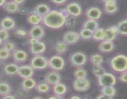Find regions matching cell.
<instances>
[{"label":"cell","mask_w":127,"mask_h":99,"mask_svg":"<svg viewBox=\"0 0 127 99\" xmlns=\"http://www.w3.org/2000/svg\"><path fill=\"white\" fill-rule=\"evenodd\" d=\"M35 88L37 92L40 93V94H46V93H48L50 90V85L45 82L37 84Z\"/></svg>","instance_id":"cell-33"},{"label":"cell","mask_w":127,"mask_h":99,"mask_svg":"<svg viewBox=\"0 0 127 99\" xmlns=\"http://www.w3.org/2000/svg\"><path fill=\"white\" fill-rule=\"evenodd\" d=\"M85 15L88 19L97 20L101 17L102 11L97 7H91L88 8L85 12Z\"/></svg>","instance_id":"cell-14"},{"label":"cell","mask_w":127,"mask_h":99,"mask_svg":"<svg viewBox=\"0 0 127 99\" xmlns=\"http://www.w3.org/2000/svg\"><path fill=\"white\" fill-rule=\"evenodd\" d=\"M12 1H13L15 3L18 4L19 6L23 4L25 2V0H12Z\"/></svg>","instance_id":"cell-49"},{"label":"cell","mask_w":127,"mask_h":99,"mask_svg":"<svg viewBox=\"0 0 127 99\" xmlns=\"http://www.w3.org/2000/svg\"><path fill=\"white\" fill-rule=\"evenodd\" d=\"M15 33L17 36L21 37H25L28 35V32L22 28H18V29L16 30Z\"/></svg>","instance_id":"cell-41"},{"label":"cell","mask_w":127,"mask_h":99,"mask_svg":"<svg viewBox=\"0 0 127 99\" xmlns=\"http://www.w3.org/2000/svg\"><path fill=\"white\" fill-rule=\"evenodd\" d=\"M6 2V0H0V7H2L5 2Z\"/></svg>","instance_id":"cell-50"},{"label":"cell","mask_w":127,"mask_h":99,"mask_svg":"<svg viewBox=\"0 0 127 99\" xmlns=\"http://www.w3.org/2000/svg\"><path fill=\"white\" fill-rule=\"evenodd\" d=\"M73 75H74L75 78L87 77L88 71L84 68H83V67H78L74 70V73H73Z\"/></svg>","instance_id":"cell-34"},{"label":"cell","mask_w":127,"mask_h":99,"mask_svg":"<svg viewBox=\"0 0 127 99\" xmlns=\"http://www.w3.org/2000/svg\"><path fill=\"white\" fill-rule=\"evenodd\" d=\"M101 87V94L106 95L110 99H112L116 95V89L114 87V86H104Z\"/></svg>","instance_id":"cell-29"},{"label":"cell","mask_w":127,"mask_h":99,"mask_svg":"<svg viewBox=\"0 0 127 99\" xmlns=\"http://www.w3.org/2000/svg\"><path fill=\"white\" fill-rule=\"evenodd\" d=\"M105 29L103 28H100V27H98L97 29H95L93 32L92 38H93L95 41H100V42H101V41L104 40V39H105Z\"/></svg>","instance_id":"cell-28"},{"label":"cell","mask_w":127,"mask_h":99,"mask_svg":"<svg viewBox=\"0 0 127 99\" xmlns=\"http://www.w3.org/2000/svg\"><path fill=\"white\" fill-rule=\"evenodd\" d=\"M68 45L66 44L63 40L58 41L55 44L54 50L58 55H62L64 54L68 51Z\"/></svg>","instance_id":"cell-23"},{"label":"cell","mask_w":127,"mask_h":99,"mask_svg":"<svg viewBox=\"0 0 127 99\" xmlns=\"http://www.w3.org/2000/svg\"><path fill=\"white\" fill-rule=\"evenodd\" d=\"M16 26V22L12 17L7 16L2 19L0 22V27L7 30H10L14 28Z\"/></svg>","instance_id":"cell-17"},{"label":"cell","mask_w":127,"mask_h":99,"mask_svg":"<svg viewBox=\"0 0 127 99\" xmlns=\"http://www.w3.org/2000/svg\"><path fill=\"white\" fill-rule=\"evenodd\" d=\"M48 67L54 71H61L65 65L64 59L60 55H54L48 59Z\"/></svg>","instance_id":"cell-6"},{"label":"cell","mask_w":127,"mask_h":99,"mask_svg":"<svg viewBox=\"0 0 127 99\" xmlns=\"http://www.w3.org/2000/svg\"><path fill=\"white\" fill-rule=\"evenodd\" d=\"M9 37V31L4 29V28H2L0 27V38L3 41V42L7 40Z\"/></svg>","instance_id":"cell-40"},{"label":"cell","mask_w":127,"mask_h":99,"mask_svg":"<svg viewBox=\"0 0 127 99\" xmlns=\"http://www.w3.org/2000/svg\"><path fill=\"white\" fill-rule=\"evenodd\" d=\"M19 66L16 63H11L6 64L4 68V71L6 74L9 75L17 74L19 69Z\"/></svg>","instance_id":"cell-24"},{"label":"cell","mask_w":127,"mask_h":99,"mask_svg":"<svg viewBox=\"0 0 127 99\" xmlns=\"http://www.w3.org/2000/svg\"><path fill=\"white\" fill-rule=\"evenodd\" d=\"M33 11H34L37 14H38L40 15L42 17H43V16H45L46 14H47L50 11V8L46 4L41 3L37 5Z\"/></svg>","instance_id":"cell-26"},{"label":"cell","mask_w":127,"mask_h":99,"mask_svg":"<svg viewBox=\"0 0 127 99\" xmlns=\"http://www.w3.org/2000/svg\"><path fill=\"white\" fill-rule=\"evenodd\" d=\"M97 79L98 84L100 87L114 86L117 83V79L115 75L107 72L104 73Z\"/></svg>","instance_id":"cell-5"},{"label":"cell","mask_w":127,"mask_h":99,"mask_svg":"<svg viewBox=\"0 0 127 99\" xmlns=\"http://www.w3.org/2000/svg\"><path fill=\"white\" fill-rule=\"evenodd\" d=\"M46 50V45L43 42L39 41L38 43L32 45L30 47V51L33 55H39L45 53Z\"/></svg>","instance_id":"cell-15"},{"label":"cell","mask_w":127,"mask_h":99,"mask_svg":"<svg viewBox=\"0 0 127 99\" xmlns=\"http://www.w3.org/2000/svg\"><path fill=\"white\" fill-rule=\"evenodd\" d=\"M11 56V52L7 50L4 47L0 48V60L4 61L10 58Z\"/></svg>","instance_id":"cell-37"},{"label":"cell","mask_w":127,"mask_h":99,"mask_svg":"<svg viewBox=\"0 0 127 99\" xmlns=\"http://www.w3.org/2000/svg\"><path fill=\"white\" fill-rule=\"evenodd\" d=\"M18 12L21 15H27L29 13V12L28 9H27L26 7H19Z\"/></svg>","instance_id":"cell-43"},{"label":"cell","mask_w":127,"mask_h":99,"mask_svg":"<svg viewBox=\"0 0 127 99\" xmlns=\"http://www.w3.org/2000/svg\"><path fill=\"white\" fill-rule=\"evenodd\" d=\"M88 61L87 56L82 52L78 51L73 53L69 57V62L74 67H83Z\"/></svg>","instance_id":"cell-4"},{"label":"cell","mask_w":127,"mask_h":99,"mask_svg":"<svg viewBox=\"0 0 127 99\" xmlns=\"http://www.w3.org/2000/svg\"><path fill=\"white\" fill-rule=\"evenodd\" d=\"M67 1H68V0H51V1L56 5L64 4Z\"/></svg>","instance_id":"cell-45"},{"label":"cell","mask_w":127,"mask_h":99,"mask_svg":"<svg viewBox=\"0 0 127 99\" xmlns=\"http://www.w3.org/2000/svg\"><path fill=\"white\" fill-rule=\"evenodd\" d=\"M33 99H43V97H39V96H36V97H33Z\"/></svg>","instance_id":"cell-53"},{"label":"cell","mask_w":127,"mask_h":99,"mask_svg":"<svg viewBox=\"0 0 127 99\" xmlns=\"http://www.w3.org/2000/svg\"></svg>","instance_id":"cell-55"},{"label":"cell","mask_w":127,"mask_h":99,"mask_svg":"<svg viewBox=\"0 0 127 99\" xmlns=\"http://www.w3.org/2000/svg\"><path fill=\"white\" fill-rule=\"evenodd\" d=\"M96 99H110V98L106 96V95H104V94H100V95H98V96H97Z\"/></svg>","instance_id":"cell-47"},{"label":"cell","mask_w":127,"mask_h":99,"mask_svg":"<svg viewBox=\"0 0 127 99\" xmlns=\"http://www.w3.org/2000/svg\"><path fill=\"white\" fill-rule=\"evenodd\" d=\"M68 91L67 86L64 84L61 83L60 82L55 85H52V92L53 94L63 97Z\"/></svg>","instance_id":"cell-19"},{"label":"cell","mask_w":127,"mask_h":99,"mask_svg":"<svg viewBox=\"0 0 127 99\" xmlns=\"http://www.w3.org/2000/svg\"><path fill=\"white\" fill-rule=\"evenodd\" d=\"M99 50L102 53H109L113 51L115 48V45L114 42L111 41L103 40L101 41L99 45Z\"/></svg>","instance_id":"cell-16"},{"label":"cell","mask_w":127,"mask_h":99,"mask_svg":"<svg viewBox=\"0 0 127 99\" xmlns=\"http://www.w3.org/2000/svg\"><path fill=\"white\" fill-rule=\"evenodd\" d=\"M42 20H43V17L35 12L34 11L29 12L27 14V21L29 24L32 25L40 24L42 22Z\"/></svg>","instance_id":"cell-18"},{"label":"cell","mask_w":127,"mask_h":99,"mask_svg":"<svg viewBox=\"0 0 127 99\" xmlns=\"http://www.w3.org/2000/svg\"><path fill=\"white\" fill-rule=\"evenodd\" d=\"M76 24V17L73 16H68L66 21L65 25L68 28H73Z\"/></svg>","instance_id":"cell-39"},{"label":"cell","mask_w":127,"mask_h":99,"mask_svg":"<svg viewBox=\"0 0 127 99\" xmlns=\"http://www.w3.org/2000/svg\"><path fill=\"white\" fill-rule=\"evenodd\" d=\"M104 3H106V2H112V1H116V0H102Z\"/></svg>","instance_id":"cell-52"},{"label":"cell","mask_w":127,"mask_h":99,"mask_svg":"<svg viewBox=\"0 0 127 99\" xmlns=\"http://www.w3.org/2000/svg\"><path fill=\"white\" fill-rule=\"evenodd\" d=\"M2 45H3L2 47H4L6 49L11 51V53L16 49V45H15V43L13 42H11V41L8 40L4 42L3 43H2Z\"/></svg>","instance_id":"cell-38"},{"label":"cell","mask_w":127,"mask_h":99,"mask_svg":"<svg viewBox=\"0 0 127 99\" xmlns=\"http://www.w3.org/2000/svg\"><path fill=\"white\" fill-rule=\"evenodd\" d=\"M39 41H40V40L38 39L37 38H35V37H30L29 40V43L31 45H34L35 43H38Z\"/></svg>","instance_id":"cell-44"},{"label":"cell","mask_w":127,"mask_h":99,"mask_svg":"<svg viewBox=\"0 0 127 99\" xmlns=\"http://www.w3.org/2000/svg\"><path fill=\"white\" fill-rule=\"evenodd\" d=\"M2 43H3V41L0 38V46H1V45H2Z\"/></svg>","instance_id":"cell-54"},{"label":"cell","mask_w":127,"mask_h":99,"mask_svg":"<svg viewBox=\"0 0 127 99\" xmlns=\"http://www.w3.org/2000/svg\"><path fill=\"white\" fill-rule=\"evenodd\" d=\"M11 87L6 82H0V96L2 97L11 94Z\"/></svg>","instance_id":"cell-32"},{"label":"cell","mask_w":127,"mask_h":99,"mask_svg":"<svg viewBox=\"0 0 127 99\" xmlns=\"http://www.w3.org/2000/svg\"><path fill=\"white\" fill-rule=\"evenodd\" d=\"M68 16L64 9L50 10L47 14L43 17L42 23L50 28L58 29L65 25Z\"/></svg>","instance_id":"cell-1"},{"label":"cell","mask_w":127,"mask_h":99,"mask_svg":"<svg viewBox=\"0 0 127 99\" xmlns=\"http://www.w3.org/2000/svg\"><path fill=\"white\" fill-rule=\"evenodd\" d=\"M104 10L107 14H114L118 11V6L116 1L109 2L104 3Z\"/></svg>","instance_id":"cell-25"},{"label":"cell","mask_w":127,"mask_h":99,"mask_svg":"<svg viewBox=\"0 0 127 99\" xmlns=\"http://www.w3.org/2000/svg\"><path fill=\"white\" fill-rule=\"evenodd\" d=\"M17 75L22 79L27 77H31L34 74V69L32 68L31 65H24L20 66L19 67L18 71L17 73Z\"/></svg>","instance_id":"cell-12"},{"label":"cell","mask_w":127,"mask_h":99,"mask_svg":"<svg viewBox=\"0 0 127 99\" xmlns=\"http://www.w3.org/2000/svg\"><path fill=\"white\" fill-rule=\"evenodd\" d=\"M30 65L34 70H42L48 67V59L42 54L34 55L31 59Z\"/></svg>","instance_id":"cell-3"},{"label":"cell","mask_w":127,"mask_h":99,"mask_svg":"<svg viewBox=\"0 0 127 99\" xmlns=\"http://www.w3.org/2000/svg\"><path fill=\"white\" fill-rule=\"evenodd\" d=\"M92 72L93 74L97 77H99V76L104 74V73L106 72L105 68H103L102 65H97V66H93V69H92Z\"/></svg>","instance_id":"cell-35"},{"label":"cell","mask_w":127,"mask_h":99,"mask_svg":"<svg viewBox=\"0 0 127 99\" xmlns=\"http://www.w3.org/2000/svg\"><path fill=\"white\" fill-rule=\"evenodd\" d=\"M61 80V76L57 71L53 70L47 73L45 76V82L50 85H53L60 82Z\"/></svg>","instance_id":"cell-13"},{"label":"cell","mask_w":127,"mask_h":99,"mask_svg":"<svg viewBox=\"0 0 127 99\" xmlns=\"http://www.w3.org/2000/svg\"><path fill=\"white\" fill-rule=\"evenodd\" d=\"M118 34L121 35H127V19L121 21L117 25Z\"/></svg>","instance_id":"cell-31"},{"label":"cell","mask_w":127,"mask_h":99,"mask_svg":"<svg viewBox=\"0 0 127 99\" xmlns=\"http://www.w3.org/2000/svg\"><path fill=\"white\" fill-rule=\"evenodd\" d=\"M36 85H37V82L32 78V77L24 78L22 80V82H21V87L24 90H26V91L33 89V88L35 87Z\"/></svg>","instance_id":"cell-21"},{"label":"cell","mask_w":127,"mask_h":99,"mask_svg":"<svg viewBox=\"0 0 127 99\" xmlns=\"http://www.w3.org/2000/svg\"><path fill=\"white\" fill-rule=\"evenodd\" d=\"M99 26V24L97 20L93 19H88L84 21L83 24V28H86V29L90 30L94 32L95 29L98 28Z\"/></svg>","instance_id":"cell-27"},{"label":"cell","mask_w":127,"mask_h":99,"mask_svg":"<svg viewBox=\"0 0 127 99\" xmlns=\"http://www.w3.org/2000/svg\"><path fill=\"white\" fill-rule=\"evenodd\" d=\"M12 58L15 63H24L28 59V54L24 50L21 49H15L11 53Z\"/></svg>","instance_id":"cell-10"},{"label":"cell","mask_w":127,"mask_h":99,"mask_svg":"<svg viewBox=\"0 0 127 99\" xmlns=\"http://www.w3.org/2000/svg\"><path fill=\"white\" fill-rule=\"evenodd\" d=\"M2 7L6 12L9 14H13L18 12L19 9L20 7L18 4L15 3L13 1H6L4 4L2 6Z\"/></svg>","instance_id":"cell-22"},{"label":"cell","mask_w":127,"mask_h":99,"mask_svg":"<svg viewBox=\"0 0 127 99\" xmlns=\"http://www.w3.org/2000/svg\"><path fill=\"white\" fill-rule=\"evenodd\" d=\"M105 35L104 40L113 42L116 38L117 36L118 35L117 28L116 25L112 26V27H109V28L105 29Z\"/></svg>","instance_id":"cell-20"},{"label":"cell","mask_w":127,"mask_h":99,"mask_svg":"<svg viewBox=\"0 0 127 99\" xmlns=\"http://www.w3.org/2000/svg\"><path fill=\"white\" fill-rule=\"evenodd\" d=\"M120 75H119V79L121 82L122 83H127V71L120 73Z\"/></svg>","instance_id":"cell-42"},{"label":"cell","mask_w":127,"mask_h":99,"mask_svg":"<svg viewBox=\"0 0 127 99\" xmlns=\"http://www.w3.org/2000/svg\"><path fill=\"white\" fill-rule=\"evenodd\" d=\"M64 10L69 16L77 17L82 14L81 6L77 2H70L66 6Z\"/></svg>","instance_id":"cell-8"},{"label":"cell","mask_w":127,"mask_h":99,"mask_svg":"<svg viewBox=\"0 0 127 99\" xmlns=\"http://www.w3.org/2000/svg\"><path fill=\"white\" fill-rule=\"evenodd\" d=\"M63 97L62 96H60V95H56V94H53V95H52V96L49 97L48 99H62Z\"/></svg>","instance_id":"cell-48"},{"label":"cell","mask_w":127,"mask_h":99,"mask_svg":"<svg viewBox=\"0 0 127 99\" xmlns=\"http://www.w3.org/2000/svg\"><path fill=\"white\" fill-rule=\"evenodd\" d=\"M90 81L87 77L75 78L73 83V88L78 92L87 91L90 87Z\"/></svg>","instance_id":"cell-7"},{"label":"cell","mask_w":127,"mask_h":99,"mask_svg":"<svg viewBox=\"0 0 127 99\" xmlns=\"http://www.w3.org/2000/svg\"><path fill=\"white\" fill-rule=\"evenodd\" d=\"M80 38V35L78 32L69 30L67 31L64 33L63 36V40L69 45L76 43L79 40Z\"/></svg>","instance_id":"cell-9"},{"label":"cell","mask_w":127,"mask_h":99,"mask_svg":"<svg viewBox=\"0 0 127 99\" xmlns=\"http://www.w3.org/2000/svg\"><path fill=\"white\" fill-rule=\"evenodd\" d=\"M89 61L93 66L102 65L104 63V57L102 54L99 53H95L91 55Z\"/></svg>","instance_id":"cell-30"},{"label":"cell","mask_w":127,"mask_h":99,"mask_svg":"<svg viewBox=\"0 0 127 99\" xmlns=\"http://www.w3.org/2000/svg\"><path fill=\"white\" fill-rule=\"evenodd\" d=\"M71 99H81L80 97L78 96V95H73L72 97H71Z\"/></svg>","instance_id":"cell-51"},{"label":"cell","mask_w":127,"mask_h":99,"mask_svg":"<svg viewBox=\"0 0 127 99\" xmlns=\"http://www.w3.org/2000/svg\"><path fill=\"white\" fill-rule=\"evenodd\" d=\"M15 96H14V95H11V94H7V95H5V96L2 97V99H15Z\"/></svg>","instance_id":"cell-46"},{"label":"cell","mask_w":127,"mask_h":99,"mask_svg":"<svg viewBox=\"0 0 127 99\" xmlns=\"http://www.w3.org/2000/svg\"><path fill=\"white\" fill-rule=\"evenodd\" d=\"M79 33L81 38H83V39L84 40H88L92 38V37H93V32L90 30L83 28L81 30L80 32H79Z\"/></svg>","instance_id":"cell-36"},{"label":"cell","mask_w":127,"mask_h":99,"mask_svg":"<svg viewBox=\"0 0 127 99\" xmlns=\"http://www.w3.org/2000/svg\"><path fill=\"white\" fill-rule=\"evenodd\" d=\"M45 29L41 25H32L28 32V35L29 37H35L38 39H42L45 36Z\"/></svg>","instance_id":"cell-11"},{"label":"cell","mask_w":127,"mask_h":99,"mask_svg":"<svg viewBox=\"0 0 127 99\" xmlns=\"http://www.w3.org/2000/svg\"><path fill=\"white\" fill-rule=\"evenodd\" d=\"M112 69L115 72L122 73L127 70V56L122 54H119L113 57L110 61Z\"/></svg>","instance_id":"cell-2"}]
</instances>
